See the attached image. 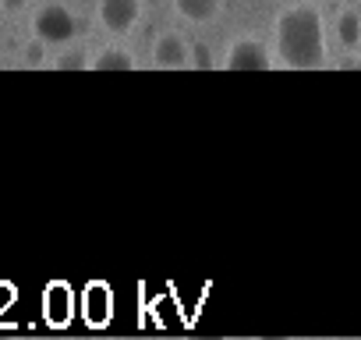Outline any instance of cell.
<instances>
[{"mask_svg":"<svg viewBox=\"0 0 361 340\" xmlns=\"http://www.w3.org/2000/svg\"><path fill=\"white\" fill-rule=\"evenodd\" d=\"M276 57L294 71H312L326 61L322 15L312 4H294L276 18Z\"/></svg>","mask_w":361,"mask_h":340,"instance_id":"obj_1","label":"cell"},{"mask_svg":"<svg viewBox=\"0 0 361 340\" xmlns=\"http://www.w3.org/2000/svg\"><path fill=\"white\" fill-rule=\"evenodd\" d=\"M32 29H36V40H43V43H68V40L78 32L75 15H71L64 4H47V8H39L36 18H32Z\"/></svg>","mask_w":361,"mask_h":340,"instance_id":"obj_2","label":"cell"},{"mask_svg":"<svg viewBox=\"0 0 361 340\" xmlns=\"http://www.w3.org/2000/svg\"><path fill=\"white\" fill-rule=\"evenodd\" d=\"M227 68H231V71H269L273 61H269V54H266L262 43H255V40H238V43L227 50Z\"/></svg>","mask_w":361,"mask_h":340,"instance_id":"obj_3","label":"cell"},{"mask_svg":"<svg viewBox=\"0 0 361 340\" xmlns=\"http://www.w3.org/2000/svg\"><path fill=\"white\" fill-rule=\"evenodd\" d=\"M99 22L110 32H128L138 22V0H99Z\"/></svg>","mask_w":361,"mask_h":340,"instance_id":"obj_4","label":"cell"},{"mask_svg":"<svg viewBox=\"0 0 361 340\" xmlns=\"http://www.w3.org/2000/svg\"><path fill=\"white\" fill-rule=\"evenodd\" d=\"M152 61H156V68L173 71V68H185V64L192 61V50L185 47V40H180V36L166 32V36L156 40V47H152Z\"/></svg>","mask_w":361,"mask_h":340,"instance_id":"obj_5","label":"cell"},{"mask_svg":"<svg viewBox=\"0 0 361 340\" xmlns=\"http://www.w3.org/2000/svg\"><path fill=\"white\" fill-rule=\"evenodd\" d=\"M173 4L188 22H209L220 11V0H173Z\"/></svg>","mask_w":361,"mask_h":340,"instance_id":"obj_6","label":"cell"},{"mask_svg":"<svg viewBox=\"0 0 361 340\" xmlns=\"http://www.w3.org/2000/svg\"><path fill=\"white\" fill-rule=\"evenodd\" d=\"M89 68H92V71H135V61H131V54H124V50H103Z\"/></svg>","mask_w":361,"mask_h":340,"instance_id":"obj_7","label":"cell"},{"mask_svg":"<svg viewBox=\"0 0 361 340\" xmlns=\"http://www.w3.org/2000/svg\"><path fill=\"white\" fill-rule=\"evenodd\" d=\"M336 36L343 47H357L361 43V15L357 11H343L336 22Z\"/></svg>","mask_w":361,"mask_h":340,"instance_id":"obj_8","label":"cell"},{"mask_svg":"<svg viewBox=\"0 0 361 340\" xmlns=\"http://www.w3.org/2000/svg\"><path fill=\"white\" fill-rule=\"evenodd\" d=\"M89 64H92V61H85V54L75 50V54H64L54 68H57V71H82V68H89Z\"/></svg>","mask_w":361,"mask_h":340,"instance_id":"obj_9","label":"cell"},{"mask_svg":"<svg viewBox=\"0 0 361 340\" xmlns=\"http://www.w3.org/2000/svg\"><path fill=\"white\" fill-rule=\"evenodd\" d=\"M25 64H29V68L43 64V40H36V43H29V47H25Z\"/></svg>","mask_w":361,"mask_h":340,"instance_id":"obj_10","label":"cell"},{"mask_svg":"<svg viewBox=\"0 0 361 340\" xmlns=\"http://www.w3.org/2000/svg\"><path fill=\"white\" fill-rule=\"evenodd\" d=\"M192 61H195V68H213V61H209V47H202V43H195L192 47Z\"/></svg>","mask_w":361,"mask_h":340,"instance_id":"obj_11","label":"cell"},{"mask_svg":"<svg viewBox=\"0 0 361 340\" xmlns=\"http://www.w3.org/2000/svg\"><path fill=\"white\" fill-rule=\"evenodd\" d=\"M4 8H8V11H22L25 0H4Z\"/></svg>","mask_w":361,"mask_h":340,"instance_id":"obj_12","label":"cell"},{"mask_svg":"<svg viewBox=\"0 0 361 340\" xmlns=\"http://www.w3.org/2000/svg\"><path fill=\"white\" fill-rule=\"evenodd\" d=\"M152 4H156V0H152Z\"/></svg>","mask_w":361,"mask_h":340,"instance_id":"obj_13","label":"cell"}]
</instances>
